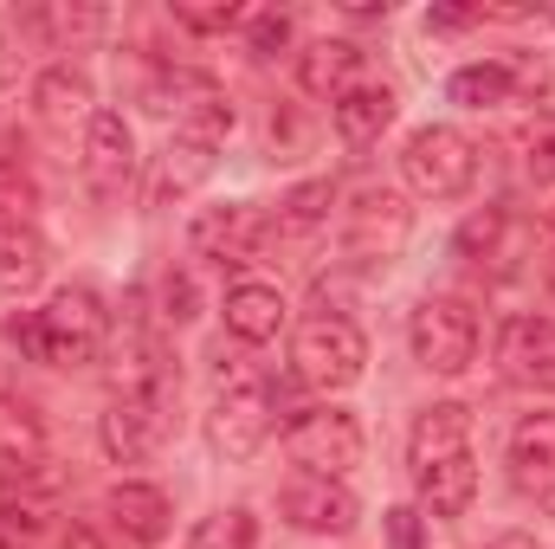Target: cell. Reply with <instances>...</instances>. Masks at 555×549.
I'll return each instance as SVG.
<instances>
[{
  "mask_svg": "<svg viewBox=\"0 0 555 549\" xmlns=\"http://www.w3.org/2000/svg\"><path fill=\"white\" fill-rule=\"evenodd\" d=\"M408 478L433 518H459L478 491V459H472V413L459 401H433L408 433Z\"/></svg>",
  "mask_w": 555,
  "mask_h": 549,
  "instance_id": "1",
  "label": "cell"
},
{
  "mask_svg": "<svg viewBox=\"0 0 555 549\" xmlns=\"http://www.w3.org/2000/svg\"><path fill=\"white\" fill-rule=\"evenodd\" d=\"M278 426V388L272 375L246 356H220L214 362V408H207V439L220 459H253Z\"/></svg>",
  "mask_w": 555,
  "mask_h": 549,
  "instance_id": "2",
  "label": "cell"
},
{
  "mask_svg": "<svg viewBox=\"0 0 555 549\" xmlns=\"http://www.w3.org/2000/svg\"><path fill=\"white\" fill-rule=\"evenodd\" d=\"M291 369H297V382H310V388H323V395L362 382V369H369V336H362V323L343 317V310L304 317L297 336H291Z\"/></svg>",
  "mask_w": 555,
  "mask_h": 549,
  "instance_id": "3",
  "label": "cell"
},
{
  "mask_svg": "<svg viewBox=\"0 0 555 549\" xmlns=\"http://www.w3.org/2000/svg\"><path fill=\"white\" fill-rule=\"evenodd\" d=\"M149 111L175 130V142H207V149H220V137L233 130V98L220 91V78L188 72V65H175V72H162V78L149 85Z\"/></svg>",
  "mask_w": 555,
  "mask_h": 549,
  "instance_id": "4",
  "label": "cell"
},
{
  "mask_svg": "<svg viewBox=\"0 0 555 549\" xmlns=\"http://www.w3.org/2000/svg\"><path fill=\"white\" fill-rule=\"evenodd\" d=\"M111 343V310L91 284H65L52 291V304L39 310V362H59V369H78V362H98Z\"/></svg>",
  "mask_w": 555,
  "mask_h": 549,
  "instance_id": "5",
  "label": "cell"
},
{
  "mask_svg": "<svg viewBox=\"0 0 555 549\" xmlns=\"http://www.w3.org/2000/svg\"><path fill=\"white\" fill-rule=\"evenodd\" d=\"M362 420L349 408H304L291 413V426H284V452L310 472V478H343V472H356L362 465Z\"/></svg>",
  "mask_w": 555,
  "mask_h": 549,
  "instance_id": "6",
  "label": "cell"
},
{
  "mask_svg": "<svg viewBox=\"0 0 555 549\" xmlns=\"http://www.w3.org/2000/svg\"><path fill=\"white\" fill-rule=\"evenodd\" d=\"M408 343H414V362L426 375H465L478 356V317L459 297H420Z\"/></svg>",
  "mask_w": 555,
  "mask_h": 549,
  "instance_id": "7",
  "label": "cell"
},
{
  "mask_svg": "<svg viewBox=\"0 0 555 549\" xmlns=\"http://www.w3.org/2000/svg\"><path fill=\"white\" fill-rule=\"evenodd\" d=\"M401 175H408V188L426 194V201H459L472 188V175H478V149L459 137L452 124H426L401 149Z\"/></svg>",
  "mask_w": 555,
  "mask_h": 549,
  "instance_id": "8",
  "label": "cell"
},
{
  "mask_svg": "<svg viewBox=\"0 0 555 549\" xmlns=\"http://www.w3.org/2000/svg\"><path fill=\"white\" fill-rule=\"evenodd\" d=\"M278 511H284L297 531H310V537H349L356 518H362V505H356V491H349L343 478H310V472L284 485Z\"/></svg>",
  "mask_w": 555,
  "mask_h": 549,
  "instance_id": "9",
  "label": "cell"
},
{
  "mask_svg": "<svg viewBox=\"0 0 555 549\" xmlns=\"http://www.w3.org/2000/svg\"><path fill=\"white\" fill-rule=\"evenodd\" d=\"M498 369L517 388H555V317H511L498 330Z\"/></svg>",
  "mask_w": 555,
  "mask_h": 549,
  "instance_id": "10",
  "label": "cell"
},
{
  "mask_svg": "<svg viewBox=\"0 0 555 549\" xmlns=\"http://www.w3.org/2000/svg\"><path fill=\"white\" fill-rule=\"evenodd\" d=\"M188 240H194V253L214 259V266H246V259L259 253V240H266V220H259V207L227 201V207H201Z\"/></svg>",
  "mask_w": 555,
  "mask_h": 549,
  "instance_id": "11",
  "label": "cell"
},
{
  "mask_svg": "<svg viewBox=\"0 0 555 549\" xmlns=\"http://www.w3.org/2000/svg\"><path fill=\"white\" fill-rule=\"evenodd\" d=\"M130 168H137V137L117 111H91L85 124V175L98 194H124L130 188Z\"/></svg>",
  "mask_w": 555,
  "mask_h": 549,
  "instance_id": "12",
  "label": "cell"
},
{
  "mask_svg": "<svg viewBox=\"0 0 555 549\" xmlns=\"http://www.w3.org/2000/svg\"><path fill=\"white\" fill-rule=\"evenodd\" d=\"M511 485L524 491V498H550L555 491V413L537 408L524 413L517 426H511Z\"/></svg>",
  "mask_w": 555,
  "mask_h": 549,
  "instance_id": "13",
  "label": "cell"
},
{
  "mask_svg": "<svg viewBox=\"0 0 555 549\" xmlns=\"http://www.w3.org/2000/svg\"><path fill=\"white\" fill-rule=\"evenodd\" d=\"M356 72H362V46H349V39H317V46L297 52V85L310 98H330L336 104L356 85Z\"/></svg>",
  "mask_w": 555,
  "mask_h": 549,
  "instance_id": "14",
  "label": "cell"
},
{
  "mask_svg": "<svg viewBox=\"0 0 555 549\" xmlns=\"http://www.w3.org/2000/svg\"><path fill=\"white\" fill-rule=\"evenodd\" d=\"M395 111H401V104H395L388 85H349V91L330 104V124H336V137L343 142L362 149V142H375L388 124H395Z\"/></svg>",
  "mask_w": 555,
  "mask_h": 549,
  "instance_id": "15",
  "label": "cell"
},
{
  "mask_svg": "<svg viewBox=\"0 0 555 549\" xmlns=\"http://www.w3.org/2000/svg\"><path fill=\"white\" fill-rule=\"evenodd\" d=\"M104 511H111V524H117L130 544H162V537H168V498H162L155 485H137V478L111 485Z\"/></svg>",
  "mask_w": 555,
  "mask_h": 549,
  "instance_id": "16",
  "label": "cell"
},
{
  "mask_svg": "<svg viewBox=\"0 0 555 549\" xmlns=\"http://www.w3.org/2000/svg\"><path fill=\"white\" fill-rule=\"evenodd\" d=\"M382 227H388L395 240H408V207H401L388 188H382V194L369 188V194H362V207L349 214V253H356V259H388L395 246L382 240Z\"/></svg>",
  "mask_w": 555,
  "mask_h": 549,
  "instance_id": "17",
  "label": "cell"
},
{
  "mask_svg": "<svg viewBox=\"0 0 555 549\" xmlns=\"http://www.w3.org/2000/svg\"><path fill=\"white\" fill-rule=\"evenodd\" d=\"M227 330H233L240 343H272L278 330H284V297H278V284H233V291H227Z\"/></svg>",
  "mask_w": 555,
  "mask_h": 549,
  "instance_id": "18",
  "label": "cell"
},
{
  "mask_svg": "<svg viewBox=\"0 0 555 549\" xmlns=\"http://www.w3.org/2000/svg\"><path fill=\"white\" fill-rule=\"evenodd\" d=\"M33 111L52 124V130H65V124H91V78L85 72H72V65H52V72H39V85H33Z\"/></svg>",
  "mask_w": 555,
  "mask_h": 549,
  "instance_id": "19",
  "label": "cell"
},
{
  "mask_svg": "<svg viewBox=\"0 0 555 549\" xmlns=\"http://www.w3.org/2000/svg\"><path fill=\"white\" fill-rule=\"evenodd\" d=\"M46 524H52V498L33 478H7V491H0V537L26 549L46 537Z\"/></svg>",
  "mask_w": 555,
  "mask_h": 549,
  "instance_id": "20",
  "label": "cell"
},
{
  "mask_svg": "<svg viewBox=\"0 0 555 549\" xmlns=\"http://www.w3.org/2000/svg\"><path fill=\"white\" fill-rule=\"evenodd\" d=\"M39 459H46L39 413L26 408V401H0V465H7V478H26Z\"/></svg>",
  "mask_w": 555,
  "mask_h": 549,
  "instance_id": "21",
  "label": "cell"
},
{
  "mask_svg": "<svg viewBox=\"0 0 555 549\" xmlns=\"http://www.w3.org/2000/svg\"><path fill=\"white\" fill-rule=\"evenodd\" d=\"M39 272H46V240L26 220L0 214V291H26L39 284Z\"/></svg>",
  "mask_w": 555,
  "mask_h": 549,
  "instance_id": "22",
  "label": "cell"
},
{
  "mask_svg": "<svg viewBox=\"0 0 555 549\" xmlns=\"http://www.w3.org/2000/svg\"><path fill=\"white\" fill-rule=\"evenodd\" d=\"M511 91H517V72L511 65H465L446 85V98L465 104V111H498V104H511Z\"/></svg>",
  "mask_w": 555,
  "mask_h": 549,
  "instance_id": "23",
  "label": "cell"
},
{
  "mask_svg": "<svg viewBox=\"0 0 555 549\" xmlns=\"http://www.w3.org/2000/svg\"><path fill=\"white\" fill-rule=\"evenodd\" d=\"M330 207H336V188L330 181H304V188H291L284 201H278V214H272V233H317L323 220H330Z\"/></svg>",
  "mask_w": 555,
  "mask_h": 549,
  "instance_id": "24",
  "label": "cell"
},
{
  "mask_svg": "<svg viewBox=\"0 0 555 549\" xmlns=\"http://www.w3.org/2000/svg\"><path fill=\"white\" fill-rule=\"evenodd\" d=\"M504 240H517V220H511V207H485V214H472L465 227H459V259H504Z\"/></svg>",
  "mask_w": 555,
  "mask_h": 549,
  "instance_id": "25",
  "label": "cell"
},
{
  "mask_svg": "<svg viewBox=\"0 0 555 549\" xmlns=\"http://www.w3.org/2000/svg\"><path fill=\"white\" fill-rule=\"evenodd\" d=\"M253 544H259V518L246 505H227V511L201 518V531H194L188 549H253Z\"/></svg>",
  "mask_w": 555,
  "mask_h": 549,
  "instance_id": "26",
  "label": "cell"
},
{
  "mask_svg": "<svg viewBox=\"0 0 555 549\" xmlns=\"http://www.w3.org/2000/svg\"><path fill=\"white\" fill-rule=\"evenodd\" d=\"M207 175H214V149H207V142H168V162H162V201L188 194V188L207 181Z\"/></svg>",
  "mask_w": 555,
  "mask_h": 549,
  "instance_id": "27",
  "label": "cell"
},
{
  "mask_svg": "<svg viewBox=\"0 0 555 549\" xmlns=\"http://www.w3.org/2000/svg\"><path fill=\"white\" fill-rule=\"evenodd\" d=\"M382 524H388V549H426V518H420V511L395 505Z\"/></svg>",
  "mask_w": 555,
  "mask_h": 549,
  "instance_id": "28",
  "label": "cell"
},
{
  "mask_svg": "<svg viewBox=\"0 0 555 549\" xmlns=\"http://www.w3.org/2000/svg\"><path fill=\"white\" fill-rule=\"evenodd\" d=\"M240 20V7L227 0V7H175V26H188V33H227Z\"/></svg>",
  "mask_w": 555,
  "mask_h": 549,
  "instance_id": "29",
  "label": "cell"
},
{
  "mask_svg": "<svg viewBox=\"0 0 555 549\" xmlns=\"http://www.w3.org/2000/svg\"><path fill=\"white\" fill-rule=\"evenodd\" d=\"M284 39H291V20H284V13H253V52L272 59Z\"/></svg>",
  "mask_w": 555,
  "mask_h": 549,
  "instance_id": "30",
  "label": "cell"
},
{
  "mask_svg": "<svg viewBox=\"0 0 555 549\" xmlns=\"http://www.w3.org/2000/svg\"><path fill=\"white\" fill-rule=\"evenodd\" d=\"M7 330H13V343H20L26 356H39V310H20V317H13Z\"/></svg>",
  "mask_w": 555,
  "mask_h": 549,
  "instance_id": "31",
  "label": "cell"
},
{
  "mask_svg": "<svg viewBox=\"0 0 555 549\" xmlns=\"http://www.w3.org/2000/svg\"><path fill=\"white\" fill-rule=\"evenodd\" d=\"M478 13L472 7H439V13H426V26H439V33H452V26H472Z\"/></svg>",
  "mask_w": 555,
  "mask_h": 549,
  "instance_id": "32",
  "label": "cell"
},
{
  "mask_svg": "<svg viewBox=\"0 0 555 549\" xmlns=\"http://www.w3.org/2000/svg\"><path fill=\"white\" fill-rule=\"evenodd\" d=\"M13 52H20V26H13V13H0V72L13 65Z\"/></svg>",
  "mask_w": 555,
  "mask_h": 549,
  "instance_id": "33",
  "label": "cell"
},
{
  "mask_svg": "<svg viewBox=\"0 0 555 549\" xmlns=\"http://www.w3.org/2000/svg\"><path fill=\"white\" fill-rule=\"evenodd\" d=\"M530 168H537V175H550V181H555V130H550L543 142H537V155H530Z\"/></svg>",
  "mask_w": 555,
  "mask_h": 549,
  "instance_id": "34",
  "label": "cell"
},
{
  "mask_svg": "<svg viewBox=\"0 0 555 549\" xmlns=\"http://www.w3.org/2000/svg\"><path fill=\"white\" fill-rule=\"evenodd\" d=\"M485 549H543L537 537H524V531H511V537H498V544H485Z\"/></svg>",
  "mask_w": 555,
  "mask_h": 549,
  "instance_id": "35",
  "label": "cell"
},
{
  "mask_svg": "<svg viewBox=\"0 0 555 549\" xmlns=\"http://www.w3.org/2000/svg\"><path fill=\"white\" fill-rule=\"evenodd\" d=\"M550 297H555V259H550Z\"/></svg>",
  "mask_w": 555,
  "mask_h": 549,
  "instance_id": "36",
  "label": "cell"
},
{
  "mask_svg": "<svg viewBox=\"0 0 555 549\" xmlns=\"http://www.w3.org/2000/svg\"><path fill=\"white\" fill-rule=\"evenodd\" d=\"M0 549H13V544H7V537H0Z\"/></svg>",
  "mask_w": 555,
  "mask_h": 549,
  "instance_id": "37",
  "label": "cell"
}]
</instances>
